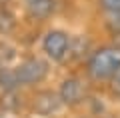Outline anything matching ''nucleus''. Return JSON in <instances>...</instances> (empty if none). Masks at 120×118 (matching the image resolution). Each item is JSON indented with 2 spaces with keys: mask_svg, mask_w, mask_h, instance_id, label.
Listing matches in <instances>:
<instances>
[{
  "mask_svg": "<svg viewBox=\"0 0 120 118\" xmlns=\"http://www.w3.org/2000/svg\"><path fill=\"white\" fill-rule=\"evenodd\" d=\"M86 76L94 82H110L116 74L120 72V46L116 44H106L86 58L84 64Z\"/></svg>",
  "mask_w": 120,
  "mask_h": 118,
  "instance_id": "1",
  "label": "nucleus"
},
{
  "mask_svg": "<svg viewBox=\"0 0 120 118\" xmlns=\"http://www.w3.org/2000/svg\"><path fill=\"white\" fill-rule=\"evenodd\" d=\"M18 86H38L48 78L50 66L40 56H26L14 66Z\"/></svg>",
  "mask_w": 120,
  "mask_h": 118,
  "instance_id": "2",
  "label": "nucleus"
},
{
  "mask_svg": "<svg viewBox=\"0 0 120 118\" xmlns=\"http://www.w3.org/2000/svg\"><path fill=\"white\" fill-rule=\"evenodd\" d=\"M72 46V36L60 28H52L42 38V50L52 62H66Z\"/></svg>",
  "mask_w": 120,
  "mask_h": 118,
  "instance_id": "3",
  "label": "nucleus"
},
{
  "mask_svg": "<svg viewBox=\"0 0 120 118\" xmlns=\"http://www.w3.org/2000/svg\"><path fill=\"white\" fill-rule=\"evenodd\" d=\"M58 96H60L62 106L76 108V106L86 102V98H88V86H86V82L82 80L80 76H66L64 80L60 82Z\"/></svg>",
  "mask_w": 120,
  "mask_h": 118,
  "instance_id": "4",
  "label": "nucleus"
},
{
  "mask_svg": "<svg viewBox=\"0 0 120 118\" xmlns=\"http://www.w3.org/2000/svg\"><path fill=\"white\" fill-rule=\"evenodd\" d=\"M60 108H62V102H60L58 92H54V90H38L32 96V110L38 116L50 118L54 114H58Z\"/></svg>",
  "mask_w": 120,
  "mask_h": 118,
  "instance_id": "5",
  "label": "nucleus"
},
{
  "mask_svg": "<svg viewBox=\"0 0 120 118\" xmlns=\"http://www.w3.org/2000/svg\"><path fill=\"white\" fill-rule=\"evenodd\" d=\"M24 10L30 18L38 22H44L56 12V0H22Z\"/></svg>",
  "mask_w": 120,
  "mask_h": 118,
  "instance_id": "6",
  "label": "nucleus"
},
{
  "mask_svg": "<svg viewBox=\"0 0 120 118\" xmlns=\"http://www.w3.org/2000/svg\"><path fill=\"white\" fill-rule=\"evenodd\" d=\"M0 88L4 92H16L20 86H18L16 80V72H14L12 66H0Z\"/></svg>",
  "mask_w": 120,
  "mask_h": 118,
  "instance_id": "7",
  "label": "nucleus"
},
{
  "mask_svg": "<svg viewBox=\"0 0 120 118\" xmlns=\"http://www.w3.org/2000/svg\"><path fill=\"white\" fill-rule=\"evenodd\" d=\"M90 54H92V50H90L88 38H84V36L72 38V46H70L68 58H88Z\"/></svg>",
  "mask_w": 120,
  "mask_h": 118,
  "instance_id": "8",
  "label": "nucleus"
},
{
  "mask_svg": "<svg viewBox=\"0 0 120 118\" xmlns=\"http://www.w3.org/2000/svg\"><path fill=\"white\" fill-rule=\"evenodd\" d=\"M14 28H16V20H14V16L8 12V10L0 8V36H8V34H12Z\"/></svg>",
  "mask_w": 120,
  "mask_h": 118,
  "instance_id": "9",
  "label": "nucleus"
},
{
  "mask_svg": "<svg viewBox=\"0 0 120 118\" xmlns=\"http://www.w3.org/2000/svg\"><path fill=\"white\" fill-rule=\"evenodd\" d=\"M98 8L106 16L110 14H120V0H98Z\"/></svg>",
  "mask_w": 120,
  "mask_h": 118,
  "instance_id": "10",
  "label": "nucleus"
},
{
  "mask_svg": "<svg viewBox=\"0 0 120 118\" xmlns=\"http://www.w3.org/2000/svg\"><path fill=\"white\" fill-rule=\"evenodd\" d=\"M106 28L112 32V36H114V34H120V14H110V16H106Z\"/></svg>",
  "mask_w": 120,
  "mask_h": 118,
  "instance_id": "11",
  "label": "nucleus"
},
{
  "mask_svg": "<svg viewBox=\"0 0 120 118\" xmlns=\"http://www.w3.org/2000/svg\"><path fill=\"white\" fill-rule=\"evenodd\" d=\"M110 92H112V96H116V98H120V72L118 74L114 76V78H112L110 80Z\"/></svg>",
  "mask_w": 120,
  "mask_h": 118,
  "instance_id": "12",
  "label": "nucleus"
},
{
  "mask_svg": "<svg viewBox=\"0 0 120 118\" xmlns=\"http://www.w3.org/2000/svg\"><path fill=\"white\" fill-rule=\"evenodd\" d=\"M0 118H12V114H10V112H2V110H0Z\"/></svg>",
  "mask_w": 120,
  "mask_h": 118,
  "instance_id": "13",
  "label": "nucleus"
},
{
  "mask_svg": "<svg viewBox=\"0 0 120 118\" xmlns=\"http://www.w3.org/2000/svg\"><path fill=\"white\" fill-rule=\"evenodd\" d=\"M114 44H116V46H120V34H114Z\"/></svg>",
  "mask_w": 120,
  "mask_h": 118,
  "instance_id": "14",
  "label": "nucleus"
},
{
  "mask_svg": "<svg viewBox=\"0 0 120 118\" xmlns=\"http://www.w3.org/2000/svg\"><path fill=\"white\" fill-rule=\"evenodd\" d=\"M0 64H2V62H0Z\"/></svg>",
  "mask_w": 120,
  "mask_h": 118,
  "instance_id": "15",
  "label": "nucleus"
}]
</instances>
